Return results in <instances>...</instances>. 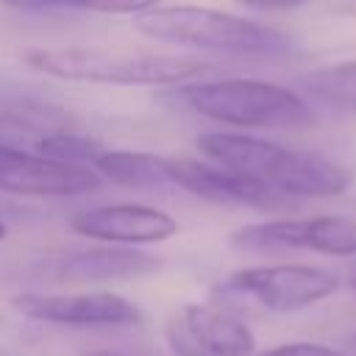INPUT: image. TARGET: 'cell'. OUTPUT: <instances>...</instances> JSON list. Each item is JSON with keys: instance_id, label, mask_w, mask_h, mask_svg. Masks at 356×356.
<instances>
[{"instance_id": "1", "label": "cell", "mask_w": 356, "mask_h": 356, "mask_svg": "<svg viewBox=\"0 0 356 356\" xmlns=\"http://www.w3.org/2000/svg\"><path fill=\"white\" fill-rule=\"evenodd\" d=\"M197 147L214 164L234 170L239 175H248L292 200L337 197L353 181L350 170L328 156L295 150V147H286V145H278L261 136L211 131L197 139Z\"/></svg>"}, {"instance_id": "2", "label": "cell", "mask_w": 356, "mask_h": 356, "mask_svg": "<svg viewBox=\"0 0 356 356\" xmlns=\"http://www.w3.org/2000/svg\"><path fill=\"white\" fill-rule=\"evenodd\" d=\"M134 31L153 42L222 50L236 56H286L292 53V39L270 25L200 8V6H153L142 14H134Z\"/></svg>"}, {"instance_id": "3", "label": "cell", "mask_w": 356, "mask_h": 356, "mask_svg": "<svg viewBox=\"0 0 356 356\" xmlns=\"http://www.w3.org/2000/svg\"><path fill=\"white\" fill-rule=\"evenodd\" d=\"M22 61L61 81L117 83V86H178L200 75L209 64L195 56L175 53H111L92 47L28 50Z\"/></svg>"}, {"instance_id": "4", "label": "cell", "mask_w": 356, "mask_h": 356, "mask_svg": "<svg viewBox=\"0 0 356 356\" xmlns=\"http://www.w3.org/2000/svg\"><path fill=\"white\" fill-rule=\"evenodd\" d=\"M175 97L195 114L236 128H300L314 122L312 106L298 92L270 81H203L181 86Z\"/></svg>"}, {"instance_id": "5", "label": "cell", "mask_w": 356, "mask_h": 356, "mask_svg": "<svg viewBox=\"0 0 356 356\" xmlns=\"http://www.w3.org/2000/svg\"><path fill=\"white\" fill-rule=\"evenodd\" d=\"M339 289V278L312 264H270L231 273L217 284V295L256 303L267 312L306 309Z\"/></svg>"}, {"instance_id": "6", "label": "cell", "mask_w": 356, "mask_h": 356, "mask_svg": "<svg viewBox=\"0 0 356 356\" xmlns=\"http://www.w3.org/2000/svg\"><path fill=\"white\" fill-rule=\"evenodd\" d=\"M164 339L172 356H253V331L211 303H186L167 317Z\"/></svg>"}, {"instance_id": "7", "label": "cell", "mask_w": 356, "mask_h": 356, "mask_svg": "<svg viewBox=\"0 0 356 356\" xmlns=\"http://www.w3.org/2000/svg\"><path fill=\"white\" fill-rule=\"evenodd\" d=\"M231 242L248 250H317L328 256L356 253V220L342 214H317L298 220H270L239 228Z\"/></svg>"}, {"instance_id": "8", "label": "cell", "mask_w": 356, "mask_h": 356, "mask_svg": "<svg viewBox=\"0 0 356 356\" xmlns=\"http://www.w3.org/2000/svg\"><path fill=\"white\" fill-rule=\"evenodd\" d=\"M100 186V175L0 142V192L22 197H67Z\"/></svg>"}, {"instance_id": "9", "label": "cell", "mask_w": 356, "mask_h": 356, "mask_svg": "<svg viewBox=\"0 0 356 356\" xmlns=\"http://www.w3.org/2000/svg\"><path fill=\"white\" fill-rule=\"evenodd\" d=\"M14 309L31 320L58 325H134L142 323V312L122 295L114 292H22L14 295Z\"/></svg>"}, {"instance_id": "10", "label": "cell", "mask_w": 356, "mask_h": 356, "mask_svg": "<svg viewBox=\"0 0 356 356\" xmlns=\"http://www.w3.org/2000/svg\"><path fill=\"white\" fill-rule=\"evenodd\" d=\"M167 175H170V184H178L181 189L211 203H231V206H250V209H286L295 203L292 197L278 195L248 175H239L234 170L197 161V159H170Z\"/></svg>"}, {"instance_id": "11", "label": "cell", "mask_w": 356, "mask_h": 356, "mask_svg": "<svg viewBox=\"0 0 356 356\" xmlns=\"http://www.w3.org/2000/svg\"><path fill=\"white\" fill-rule=\"evenodd\" d=\"M70 225L75 234L108 245H150V242H164L178 231L172 214L139 203L95 206L78 211Z\"/></svg>"}, {"instance_id": "12", "label": "cell", "mask_w": 356, "mask_h": 356, "mask_svg": "<svg viewBox=\"0 0 356 356\" xmlns=\"http://www.w3.org/2000/svg\"><path fill=\"white\" fill-rule=\"evenodd\" d=\"M161 267V261L145 250L122 248V245H103L89 250H72L58 256L50 264L53 281L64 284H97V281H125L150 275Z\"/></svg>"}, {"instance_id": "13", "label": "cell", "mask_w": 356, "mask_h": 356, "mask_svg": "<svg viewBox=\"0 0 356 356\" xmlns=\"http://www.w3.org/2000/svg\"><path fill=\"white\" fill-rule=\"evenodd\" d=\"M167 156L139 153V150H103L92 170L120 186H161L170 184Z\"/></svg>"}, {"instance_id": "14", "label": "cell", "mask_w": 356, "mask_h": 356, "mask_svg": "<svg viewBox=\"0 0 356 356\" xmlns=\"http://www.w3.org/2000/svg\"><path fill=\"white\" fill-rule=\"evenodd\" d=\"M0 122L42 136L70 128V117L61 106L22 92H0Z\"/></svg>"}, {"instance_id": "15", "label": "cell", "mask_w": 356, "mask_h": 356, "mask_svg": "<svg viewBox=\"0 0 356 356\" xmlns=\"http://www.w3.org/2000/svg\"><path fill=\"white\" fill-rule=\"evenodd\" d=\"M300 86L331 106L356 111V61L317 67V70L300 75Z\"/></svg>"}, {"instance_id": "16", "label": "cell", "mask_w": 356, "mask_h": 356, "mask_svg": "<svg viewBox=\"0 0 356 356\" xmlns=\"http://www.w3.org/2000/svg\"><path fill=\"white\" fill-rule=\"evenodd\" d=\"M106 147L86 136V134H78L72 128L67 131H53V134H44L36 139L33 145V153L36 156H44L50 161H58V164H70V167H86L92 170V164L97 161V156L103 153Z\"/></svg>"}, {"instance_id": "17", "label": "cell", "mask_w": 356, "mask_h": 356, "mask_svg": "<svg viewBox=\"0 0 356 356\" xmlns=\"http://www.w3.org/2000/svg\"><path fill=\"white\" fill-rule=\"evenodd\" d=\"M47 8H95V11H114V14H142L156 6V0H42Z\"/></svg>"}, {"instance_id": "18", "label": "cell", "mask_w": 356, "mask_h": 356, "mask_svg": "<svg viewBox=\"0 0 356 356\" xmlns=\"http://www.w3.org/2000/svg\"><path fill=\"white\" fill-rule=\"evenodd\" d=\"M253 356H353L348 350L339 348H328V345H317V342H284L275 348H267L261 353Z\"/></svg>"}, {"instance_id": "19", "label": "cell", "mask_w": 356, "mask_h": 356, "mask_svg": "<svg viewBox=\"0 0 356 356\" xmlns=\"http://www.w3.org/2000/svg\"><path fill=\"white\" fill-rule=\"evenodd\" d=\"M245 6H253V8H295V6H303L306 0H239Z\"/></svg>"}, {"instance_id": "20", "label": "cell", "mask_w": 356, "mask_h": 356, "mask_svg": "<svg viewBox=\"0 0 356 356\" xmlns=\"http://www.w3.org/2000/svg\"><path fill=\"white\" fill-rule=\"evenodd\" d=\"M6 6H14V8H28V11H36V8H47L42 0H0Z\"/></svg>"}, {"instance_id": "21", "label": "cell", "mask_w": 356, "mask_h": 356, "mask_svg": "<svg viewBox=\"0 0 356 356\" xmlns=\"http://www.w3.org/2000/svg\"><path fill=\"white\" fill-rule=\"evenodd\" d=\"M348 348H350V350H353V353H356V331H353V334H350V337H348Z\"/></svg>"}, {"instance_id": "22", "label": "cell", "mask_w": 356, "mask_h": 356, "mask_svg": "<svg viewBox=\"0 0 356 356\" xmlns=\"http://www.w3.org/2000/svg\"><path fill=\"white\" fill-rule=\"evenodd\" d=\"M89 356H122V353H108V350H95V353H89Z\"/></svg>"}, {"instance_id": "23", "label": "cell", "mask_w": 356, "mask_h": 356, "mask_svg": "<svg viewBox=\"0 0 356 356\" xmlns=\"http://www.w3.org/2000/svg\"><path fill=\"white\" fill-rule=\"evenodd\" d=\"M3 236H6V225L0 222V239H3Z\"/></svg>"}, {"instance_id": "24", "label": "cell", "mask_w": 356, "mask_h": 356, "mask_svg": "<svg viewBox=\"0 0 356 356\" xmlns=\"http://www.w3.org/2000/svg\"><path fill=\"white\" fill-rule=\"evenodd\" d=\"M353 286H356V278H353Z\"/></svg>"}]
</instances>
